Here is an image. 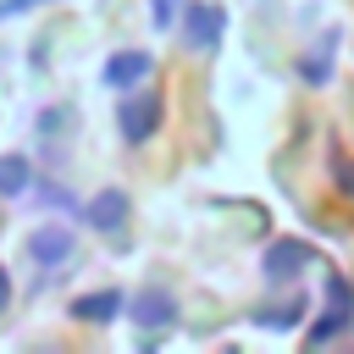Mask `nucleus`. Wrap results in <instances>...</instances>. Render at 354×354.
Returning <instances> with one entry per match:
<instances>
[{
	"label": "nucleus",
	"mask_w": 354,
	"mask_h": 354,
	"mask_svg": "<svg viewBox=\"0 0 354 354\" xmlns=\"http://www.w3.org/2000/svg\"><path fill=\"white\" fill-rule=\"evenodd\" d=\"M33 188V160L28 155H0V199H17V194H28Z\"/></svg>",
	"instance_id": "9d476101"
},
{
	"label": "nucleus",
	"mask_w": 354,
	"mask_h": 354,
	"mask_svg": "<svg viewBox=\"0 0 354 354\" xmlns=\"http://www.w3.org/2000/svg\"><path fill=\"white\" fill-rule=\"evenodd\" d=\"M127 315H133V326L160 332V326H171V321H177V293H171V288H160V282H149V288H138V293L127 299Z\"/></svg>",
	"instance_id": "39448f33"
},
{
	"label": "nucleus",
	"mask_w": 354,
	"mask_h": 354,
	"mask_svg": "<svg viewBox=\"0 0 354 354\" xmlns=\"http://www.w3.org/2000/svg\"><path fill=\"white\" fill-rule=\"evenodd\" d=\"M72 249H77V232H66L61 221H44L39 232H28V260L39 271H55L61 260H72Z\"/></svg>",
	"instance_id": "0eeeda50"
},
{
	"label": "nucleus",
	"mask_w": 354,
	"mask_h": 354,
	"mask_svg": "<svg viewBox=\"0 0 354 354\" xmlns=\"http://www.w3.org/2000/svg\"><path fill=\"white\" fill-rule=\"evenodd\" d=\"M160 116H166L160 88H127L116 100V133H122V144H149L160 133Z\"/></svg>",
	"instance_id": "f257e3e1"
},
{
	"label": "nucleus",
	"mask_w": 354,
	"mask_h": 354,
	"mask_svg": "<svg viewBox=\"0 0 354 354\" xmlns=\"http://www.w3.org/2000/svg\"><path fill=\"white\" fill-rule=\"evenodd\" d=\"M310 260H315V254H310V243H299V238H271V243H266V254H260V277H266L271 288H282V282H293Z\"/></svg>",
	"instance_id": "20e7f679"
},
{
	"label": "nucleus",
	"mask_w": 354,
	"mask_h": 354,
	"mask_svg": "<svg viewBox=\"0 0 354 354\" xmlns=\"http://www.w3.org/2000/svg\"><path fill=\"white\" fill-rule=\"evenodd\" d=\"M332 177H337V194H343V199H354V166H348L343 155H332Z\"/></svg>",
	"instance_id": "4468645a"
},
{
	"label": "nucleus",
	"mask_w": 354,
	"mask_h": 354,
	"mask_svg": "<svg viewBox=\"0 0 354 354\" xmlns=\"http://www.w3.org/2000/svg\"><path fill=\"white\" fill-rule=\"evenodd\" d=\"M177 28H183V39H188L199 55H216V50H221V33H227V11L210 6V0H194V6H183Z\"/></svg>",
	"instance_id": "7ed1b4c3"
},
{
	"label": "nucleus",
	"mask_w": 354,
	"mask_h": 354,
	"mask_svg": "<svg viewBox=\"0 0 354 354\" xmlns=\"http://www.w3.org/2000/svg\"><path fill=\"white\" fill-rule=\"evenodd\" d=\"M39 6H50V0H0V22H11V17H28V11H39Z\"/></svg>",
	"instance_id": "dca6fc26"
},
{
	"label": "nucleus",
	"mask_w": 354,
	"mask_h": 354,
	"mask_svg": "<svg viewBox=\"0 0 354 354\" xmlns=\"http://www.w3.org/2000/svg\"><path fill=\"white\" fill-rule=\"evenodd\" d=\"M39 199H50L55 210H83V205H77V199H72V194H66L61 183H44V194H39Z\"/></svg>",
	"instance_id": "2eb2a0df"
},
{
	"label": "nucleus",
	"mask_w": 354,
	"mask_h": 354,
	"mask_svg": "<svg viewBox=\"0 0 354 354\" xmlns=\"http://www.w3.org/2000/svg\"><path fill=\"white\" fill-rule=\"evenodd\" d=\"M348 326H354V288H348V277H326V310L315 315V326H310V343L321 348V343L343 337Z\"/></svg>",
	"instance_id": "f03ea898"
},
{
	"label": "nucleus",
	"mask_w": 354,
	"mask_h": 354,
	"mask_svg": "<svg viewBox=\"0 0 354 354\" xmlns=\"http://www.w3.org/2000/svg\"><path fill=\"white\" fill-rule=\"evenodd\" d=\"M299 315H304V299H288V304H266L254 321H260V326H271V332H288Z\"/></svg>",
	"instance_id": "f8f14e48"
},
{
	"label": "nucleus",
	"mask_w": 354,
	"mask_h": 354,
	"mask_svg": "<svg viewBox=\"0 0 354 354\" xmlns=\"http://www.w3.org/2000/svg\"><path fill=\"white\" fill-rule=\"evenodd\" d=\"M149 72H155V55L149 50H116L111 61H105V88H116V94H127V88H144L149 83Z\"/></svg>",
	"instance_id": "6e6552de"
},
{
	"label": "nucleus",
	"mask_w": 354,
	"mask_h": 354,
	"mask_svg": "<svg viewBox=\"0 0 354 354\" xmlns=\"http://www.w3.org/2000/svg\"><path fill=\"white\" fill-rule=\"evenodd\" d=\"M6 304H11V271L0 266V315H6Z\"/></svg>",
	"instance_id": "f3484780"
},
{
	"label": "nucleus",
	"mask_w": 354,
	"mask_h": 354,
	"mask_svg": "<svg viewBox=\"0 0 354 354\" xmlns=\"http://www.w3.org/2000/svg\"><path fill=\"white\" fill-rule=\"evenodd\" d=\"M77 216H83L94 232H122L127 216H133V199H127V188H100L94 199H83Z\"/></svg>",
	"instance_id": "423d86ee"
},
{
	"label": "nucleus",
	"mask_w": 354,
	"mask_h": 354,
	"mask_svg": "<svg viewBox=\"0 0 354 354\" xmlns=\"http://www.w3.org/2000/svg\"><path fill=\"white\" fill-rule=\"evenodd\" d=\"M177 17H183V0H149V22L166 33V28H177Z\"/></svg>",
	"instance_id": "ddd939ff"
},
{
	"label": "nucleus",
	"mask_w": 354,
	"mask_h": 354,
	"mask_svg": "<svg viewBox=\"0 0 354 354\" xmlns=\"http://www.w3.org/2000/svg\"><path fill=\"white\" fill-rule=\"evenodd\" d=\"M332 50H337V28H332V33L321 39V50H315V55H304V61H299V77L321 88V83L332 77Z\"/></svg>",
	"instance_id": "9b49d317"
},
{
	"label": "nucleus",
	"mask_w": 354,
	"mask_h": 354,
	"mask_svg": "<svg viewBox=\"0 0 354 354\" xmlns=\"http://www.w3.org/2000/svg\"><path fill=\"white\" fill-rule=\"evenodd\" d=\"M122 310H127V293H116V288L72 299V315H77V321H94V326H111V321H116Z\"/></svg>",
	"instance_id": "1a4fd4ad"
}]
</instances>
